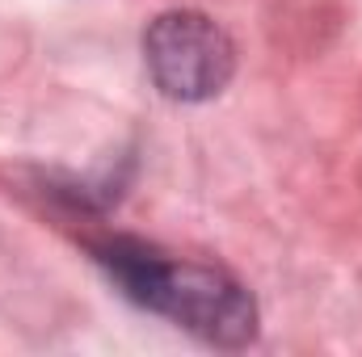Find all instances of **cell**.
<instances>
[{
  "label": "cell",
  "instance_id": "6da1fadb",
  "mask_svg": "<svg viewBox=\"0 0 362 357\" xmlns=\"http://www.w3.org/2000/svg\"><path fill=\"white\" fill-rule=\"evenodd\" d=\"M93 253L131 303L173 320L198 341L215 349H245L257 341V303L228 269L165 257L144 240H105Z\"/></svg>",
  "mask_w": 362,
  "mask_h": 357
},
{
  "label": "cell",
  "instance_id": "7a4b0ae2",
  "mask_svg": "<svg viewBox=\"0 0 362 357\" xmlns=\"http://www.w3.org/2000/svg\"><path fill=\"white\" fill-rule=\"evenodd\" d=\"M144 63L152 85L169 101L198 105L232 85L236 47L215 17L194 8H173L144 30Z\"/></svg>",
  "mask_w": 362,
  "mask_h": 357
}]
</instances>
